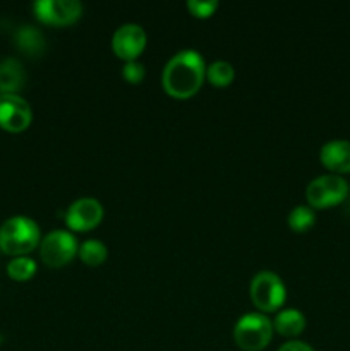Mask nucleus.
Here are the masks:
<instances>
[{
  "label": "nucleus",
  "instance_id": "obj_5",
  "mask_svg": "<svg viewBox=\"0 0 350 351\" xmlns=\"http://www.w3.org/2000/svg\"><path fill=\"white\" fill-rule=\"evenodd\" d=\"M349 192L350 189L345 178L329 173L309 182L307 189H305V197L312 209H326L347 201Z\"/></svg>",
  "mask_w": 350,
  "mask_h": 351
},
{
  "label": "nucleus",
  "instance_id": "obj_17",
  "mask_svg": "<svg viewBox=\"0 0 350 351\" xmlns=\"http://www.w3.org/2000/svg\"><path fill=\"white\" fill-rule=\"evenodd\" d=\"M316 223V213L311 206H295L288 215V226L294 232L304 233L309 228H312Z\"/></svg>",
  "mask_w": 350,
  "mask_h": 351
},
{
  "label": "nucleus",
  "instance_id": "obj_20",
  "mask_svg": "<svg viewBox=\"0 0 350 351\" xmlns=\"http://www.w3.org/2000/svg\"><path fill=\"white\" fill-rule=\"evenodd\" d=\"M146 75V71H144V65L141 62L132 60V62H126L122 67V77L126 79L129 84H139L141 81Z\"/></svg>",
  "mask_w": 350,
  "mask_h": 351
},
{
  "label": "nucleus",
  "instance_id": "obj_12",
  "mask_svg": "<svg viewBox=\"0 0 350 351\" xmlns=\"http://www.w3.org/2000/svg\"><path fill=\"white\" fill-rule=\"evenodd\" d=\"M26 81L21 62L16 58H5L0 62V95H17Z\"/></svg>",
  "mask_w": 350,
  "mask_h": 351
},
{
  "label": "nucleus",
  "instance_id": "obj_3",
  "mask_svg": "<svg viewBox=\"0 0 350 351\" xmlns=\"http://www.w3.org/2000/svg\"><path fill=\"white\" fill-rule=\"evenodd\" d=\"M273 322L261 312H249L237 321L233 328V339L244 351H261L270 345L273 338Z\"/></svg>",
  "mask_w": 350,
  "mask_h": 351
},
{
  "label": "nucleus",
  "instance_id": "obj_1",
  "mask_svg": "<svg viewBox=\"0 0 350 351\" xmlns=\"http://www.w3.org/2000/svg\"><path fill=\"white\" fill-rule=\"evenodd\" d=\"M206 79V64L196 50H180L167 62L161 74L165 93L175 99L192 98Z\"/></svg>",
  "mask_w": 350,
  "mask_h": 351
},
{
  "label": "nucleus",
  "instance_id": "obj_15",
  "mask_svg": "<svg viewBox=\"0 0 350 351\" xmlns=\"http://www.w3.org/2000/svg\"><path fill=\"white\" fill-rule=\"evenodd\" d=\"M79 259L86 264V266H102L108 257V250H106L105 243L100 240L89 239L79 245Z\"/></svg>",
  "mask_w": 350,
  "mask_h": 351
},
{
  "label": "nucleus",
  "instance_id": "obj_13",
  "mask_svg": "<svg viewBox=\"0 0 350 351\" xmlns=\"http://www.w3.org/2000/svg\"><path fill=\"white\" fill-rule=\"evenodd\" d=\"M273 329L281 336L295 338L305 329V317L297 308H285L278 312L273 321Z\"/></svg>",
  "mask_w": 350,
  "mask_h": 351
},
{
  "label": "nucleus",
  "instance_id": "obj_4",
  "mask_svg": "<svg viewBox=\"0 0 350 351\" xmlns=\"http://www.w3.org/2000/svg\"><path fill=\"white\" fill-rule=\"evenodd\" d=\"M250 300L261 314L277 312L287 300V288L273 271H259L250 281Z\"/></svg>",
  "mask_w": 350,
  "mask_h": 351
},
{
  "label": "nucleus",
  "instance_id": "obj_18",
  "mask_svg": "<svg viewBox=\"0 0 350 351\" xmlns=\"http://www.w3.org/2000/svg\"><path fill=\"white\" fill-rule=\"evenodd\" d=\"M34 273H36V263L27 256L14 257L7 264V274L14 281H27L34 276Z\"/></svg>",
  "mask_w": 350,
  "mask_h": 351
},
{
  "label": "nucleus",
  "instance_id": "obj_10",
  "mask_svg": "<svg viewBox=\"0 0 350 351\" xmlns=\"http://www.w3.org/2000/svg\"><path fill=\"white\" fill-rule=\"evenodd\" d=\"M103 219V206L93 197H81L69 206L65 223L72 232H89Z\"/></svg>",
  "mask_w": 350,
  "mask_h": 351
},
{
  "label": "nucleus",
  "instance_id": "obj_21",
  "mask_svg": "<svg viewBox=\"0 0 350 351\" xmlns=\"http://www.w3.org/2000/svg\"><path fill=\"white\" fill-rule=\"evenodd\" d=\"M278 351H314V350L304 341H288L285 343V345H281Z\"/></svg>",
  "mask_w": 350,
  "mask_h": 351
},
{
  "label": "nucleus",
  "instance_id": "obj_8",
  "mask_svg": "<svg viewBox=\"0 0 350 351\" xmlns=\"http://www.w3.org/2000/svg\"><path fill=\"white\" fill-rule=\"evenodd\" d=\"M148 43L146 31L139 24L127 23L117 27L112 36V50L119 58L132 62L144 51Z\"/></svg>",
  "mask_w": 350,
  "mask_h": 351
},
{
  "label": "nucleus",
  "instance_id": "obj_16",
  "mask_svg": "<svg viewBox=\"0 0 350 351\" xmlns=\"http://www.w3.org/2000/svg\"><path fill=\"white\" fill-rule=\"evenodd\" d=\"M206 79H208L209 84L215 86V88H226V86L232 84L233 79H235L233 65L225 60L213 62L209 67H206Z\"/></svg>",
  "mask_w": 350,
  "mask_h": 351
},
{
  "label": "nucleus",
  "instance_id": "obj_14",
  "mask_svg": "<svg viewBox=\"0 0 350 351\" xmlns=\"http://www.w3.org/2000/svg\"><path fill=\"white\" fill-rule=\"evenodd\" d=\"M16 47L23 53L31 57H40L45 50V36L38 27L34 26H21L16 33Z\"/></svg>",
  "mask_w": 350,
  "mask_h": 351
},
{
  "label": "nucleus",
  "instance_id": "obj_7",
  "mask_svg": "<svg viewBox=\"0 0 350 351\" xmlns=\"http://www.w3.org/2000/svg\"><path fill=\"white\" fill-rule=\"evenodd\" d=\"M33 10L43 24L69 26L82 16V3L78 0H36Z\"/></svg>",
  "mask_w": 350,
  "mask_h": 351
},
{
  "label": "nucleus",
  "instance_id": "obj_19",
  "mask_svg": "<svg viewBox=\"0 0 350 351\" xmlns=\"http://www.w3.org/2000/svg\"><path fill=\"white\" fill-rule=\"evenodd\" d=\"M185 5H187L189 12L194 17H199V19H208L218 9L216 0H189Z\"/></svg>",
  "mask_w": 350,
  "mask_h": 351
},
{
  "label": "nucleus",
  "instance_id": "obj_22",
  "mask_svg": "<svg viewBox=\"0 0 350 351\" xmlns=\"http://www.w3.org/2000/svg\"><path fill=\"white\" fill-rule=\"evenodd\" d=\"M347 199H349V206H347V213H349V216H350V192H349V197H347Z\"/></svg>",
  "mask_w": 350,
  "mask_h": 351
},
{
  "label": "nucleus",
  "instance_id": "obj_9",
  "mask_svg": "<svg viewBox=\"0 0 350 351\" xmlns=\"http://www.w3.org/2000/svg\"><path fill=\"white\" fill-rule=\"evenodd\" d=\"M33 112L19 95H0V127L7 132H23L31 125Z\"/></svg>",
  "mask_w": 350,
  "mask_h": 351
},
{
  "label": "nucleus",
  "instance_id": "obj_11",
  "mask_svg": "<svg viewBox=\"0 0 350 351\" xmlns=\"http://www.w3.org/2000/svg\"><path fill=\"white\" fill-rule=\"evenodd\" d=\"M319 160L333 175L350 173V141L335 139L326 143L319 151Z\"/></svg>",
  "mask_w": 350,
  "mask_h": 351
},
{
  "label": "nucleus",
  "instance_id": "obj_2",
  "mask_svg": "<svg viewBox=\"0 0 350 351\" xmlns=\"http://www.w3.org/2000/svg\"><path fill=\"white\" fill-rule=\"evenodd\" d=\"M40 242V226L27 216H12L0 226V250L7 256H26L33 252Z\"/></svg>",
  "mask_w": 350,
  "mask_h": 351
},
{
  "label": "nucleus",
  "instance_id": "obj_6",
  "mask_svg": "<svg viewBox=\"0 0 350 351\" xmlns=\"http://www.w3.org/2000/svg\"><path fill=\"white\" fill-rule=\"evenodd\" d=\"M79 252L75 237L65 230H54L40 242V257L48 267H62Z\"/></svg>",
  "mask_w": 350,
  "mask_h": 351
}]
</instances>
